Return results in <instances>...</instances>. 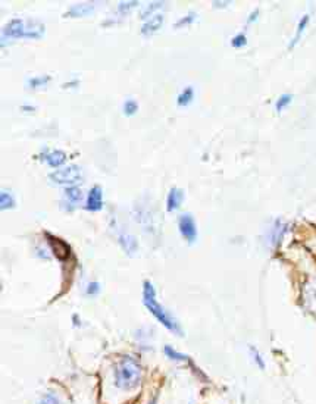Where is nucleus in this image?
<instances>
[{"label": "nucleus", "instance_id": "obj_1", "mask_svg": "<svg viewBox=\"0 0 316 404\" xmlns=\"http://www.w3.org/2000/svg\"><path fill=\"white\" fill-rule=\"evenodd\" d=\"M113 379L116 388L119 390H135L141 382V368L132 357L125 356L115 365Z\"/></svg>", "mask_w": 316, "mask_h": 404}, {"label": "nucleus", "instance_id": "obj_2", "mask_svg": "<svg viewBox=\"0 0 316 404\" xmlns=\"http://www.w3.org/2000/svg\"><path fill=\"white\" fill-rule=\"evenodd\" d=\"M143 301H144V304H146V307L150 310V313L158 319L159 322L162 323L163 326H166L169 331H172L174 334H178V335H181L183 334V331H181V328H180V325H178V322L159 304V301L156 300V291H155V288H153V285L149 282V281H146L144 282V287H143Z\"/></svg>", "mask_w": 316, "mask_h": 404}, {"label": "nucleus", "instance_id": "obj_3", "mask_svg": "<svg viewBox=\"0 0 316 404\" xmlns=\"http://www.w3.org/2000/svg\"><path fill=\"white\" fill-rule=\"evenodd\" d=\"M50 181L59 186H71V184H77L82 180V171L77 165H69L66 168L57 169L49 175Z\"/></svg>", "mask_w": 316, "mask_h": 404}, {"label": "nucleus", "instance_id": "obj_4", "mask_svg": "<svg viewBox=\"0 0 316 404\" xmlns=\"http://www.w3.org/2000/svg\"><path fill=\"white\" fill-rule=\"evenodd\" d=\"M178 226H180V231L183 234L185 240L188 242H193L197 237V229H196V222L193 219V216L190 213H185V215L180 216L178 219Z\"/></svg>", "mask_w": 316, "mask_h": 404}, {"label": "nucleus", "instance_id": "obj_5", "mask_svg": "<svg viewBox=\"0 0 316 404\" xmlns=\"http://www.w3.org/2000/svg\"><path fill=\"white\" fill-rule=\"evenodd\" d=\"M46 237L49 238V240H47V241H49V245H50V248H52L53 254H54L57 259L65 260V259L69 257V245H68L66 242L63 241V240H60V238L53 237L50 234H46Z\"/></svg>", "mask_w": 316, "mask_h": 404}, {"label": "nucleus", "instance_id": "obj_6", "mask_svg": "<svg viewBox=\"0 0 316 404\" xmlns=\"http://www.w3.org/2000/svg\"><path fill=\"white\" fill-rule=\"evenodd\" d=\"M25 24L21 19H12L3 28V38H19L25 37Z\"/></svg>", "mask_w": 316, "mask_h": 404}, {"label": "nucleus", "instance_id": "obj_7", "mask_svg": "<svg viewBox=\"0 0 316 404\" xmlns=\"http://www.w3.org/2000/svg\"><path fill=\"white\" fill-rule=\"evenodd\" d=\"M103 193L100 187H93L88 193V199H87V209L88 210H100L103 206Z\"/></svg>", "mask_w": 316, "mask_h": 404}, {"label": "nucleus", "instance_id": "obj_8", "mask_svg": "<svg viewBox=\"0 0 316 404\" xmlns=\"http://www.w3.org/2000/svg\"><path fill=\"white\" fill-rule=\"evenodd\" d=\"M82 199V193L81 190L77 187H69L63 191V203L69 206V209H72L74 206H77Z\"/></svg>", "mask_w": 316, "mask_h": 404}, {"label": "nucleus", "instance_id": "obj_9", "mask_svg": "<svg viewBox=\"0 0 316 404\" xmlns=\"http://www.w3.org/2000/svg\"><path fill=\"white\" fill-rule=\"evenodd\" d=\"M94 10V4L93 3H77L74 6L69 7V10L66 12V15L69 16H85L88 13H91Z\"/></svg>", "mask_w": 316, "mask_h": 404}, {"label": "nucleus", "instance_id": "obj_10", "mask_svg": "<svg viewBox=\"0 0 316 404\" xmlns=\"http://www.w3.org/2000/svg\"><path fill=\"white\" fill-rule=\"evenodd\" d=\"M162 24H163V16H162V15H153V16L143 25L141 32H143L144 35L153 34V32H156L159 28L162 27Z\"/></svg>", "mask_w": 316, "mask_h": 404}, {"label": "nucleus", "instance_id": "obj_11", "mask_svg": "<svg viewBox=\"0 0 316 404\" xmlns=\"http://www.w3.org/2000/svg\"><path fill=\"white\" fill-rule=\"evenodd\" d=\"M284 226L286 225L281 220H277L275 225L271 228V232H269V244L271 245H277L278 242L281 241V238H283V235L286 232V228Z\"/></svg>", "mask_w": 316, "mask_h": 404}, {"label": "nucleus", "instance_id": "obj_12", "mask_svg": "<svg viewBox=\"0 0 316 404\" xmlns=\"http://www.w3.org/2000/svg\"><path fill=\"white\" fill-rule=\"evenodd\" d=\"M184 199V194L180 189H172L168 196V210H175L180 207L181 202Z\"/></svg>", "mask_w": 316, "mask_h": 404}, {"label": "nucleus", "instance_id": "obj_13", "mask_svg": "<svg viewBox=\"0 0 316 404\" xmlns=\"http://www.w3.org/2000/svg\"><path fill=\"white\" fill-rule=\"evenodd\" d=\"M46 161H47V163H49L52 168H57V166H60V165L65 163V161H66V155H65L63 152H60V150H53V152L46 155Z\"/></svg>", "mask_w": 316, "mask_h": 404}, {"label": "nucleus", "instance_id": "obj_14", "mask_svg": "<svg viewBox=\"0 0 316 404\" xmlns=\"http://www.w3.org/2000/svg\"><path fill=\"white\" fill-rule=\"evenodd\" d=\"M43 32H44V27L38 22H31L29 27H26L25 29V37L26 38H40L43 37Z\"/></svg>", "mask_w": 316, "mask_h": 404}, {"label": "nucleus", "instance_id": "obj_15", "mask_svg": "<svg viewBox=\"0 0 316 404\" xmlns=\"http://www.w3.org/2000/svg\"><path fill=\"white\" fill-rule=\"evenodd\" d=\"M13 206H15V200H13L12 194L7 191H1L0 193V207L4 210V209H12Z\"/></svg>", "mask_w": 316, "mask_h": 404}, {"label": "nucleus", "instance_id": "obj_16", "mask_svg": "<svg viewBox=\"0 0 316 404\" xmlns=\"http://www.w3.org/2000/svg\"><path fill=\"white\" fill-rule=\"evenodd\" d=\"M119 242L122 244V247L127 250V253L130 251V253H132V251H135L137 250V241H135V238L134 237H131V235H121L119 237Z\"/></svg>", "mask_w": 316, "mask_h": 404}, {"label": "nucleus", "instance_id": "obj_17", "mask_svg": "<svg viewBox=\"0 0 316 404\" xmlns=\"http://www.w3.org/2000/svg\"><path fill=\"white\" fill-rule=\"evenodd\" d=\"M193 96H194L193 88H191V87H187L184 91L178 96V105H180V106H187L188 103H191Z\"/></svg>", "mask_w": 316, "mask_h": 404}, {"label": "nucleus", "instance_id": "obj_18", "mask_svg": "<svg viewBox=\"0 0 316 404\" xmlns=\"http://www.w3.org/2000/svg\"><path fill=\"white\" fill-rule=\"evenodd\" d=\"M163 351H165L166 357H169L171 360H175V362H187V356H185V354H181V353L175 351L172 347H169V346H166V347L163 349Z\"/></svg>", "mask_w": 316, "mask_h": 404}, {"label": "nucleus", "instance_id": "obj_19", "mask_svg": "<svg viewBox=\"0 0 316 404\" xmlns=\"http://www.w3.org/2000/svg\"><path fill=\"white\" fill-rule=\"evenodd\" d=\"M308 22H309V16H308V15H305V18H302V21H300V24H299V27H297V34H296L294 40L291 41L290 47L296 46V43H297V41L300 40V37H302V32H303V29L306 28Z\"/></svg>", "mask_w": 316, "mask_h": 404}, {"label": "nucleus", "instance_id": "obj_20", "mask_svg": "<svg viewBox=\"0 0 316 404\" xmlns=\"http://www.w3.org/2000/svg\"><path fill=\"white\" fill-rule=\"evenodd\" d=\"M38 404H62V402H60V399H59L56 394L47 393V394H44V396L40 399Z\"/></svg>", "mask_w": 316, "mask_h": 404}, {"label": "nucleus", "instance_id": "obj_21", "mask_svg": "<svg viewBox=\"0 0 316 404\" xmlns=\"http://www.w3.org/2000/svg\"><path fill=\"white\" fill-rule=\"evenodd\" d=\"M49 81H50V77L41 75V77H35V78H31V80L28 81V84H29V87L35 88V87H41V85L47 84Z\"/></svg>", "mask_w": 316, "mask_h": 404}, {"label": "nucleus", "instance_id": "obj_22", "mask_svg": "<svg viewBox=\"0 0 316 404\" xmlns=\"http://www.w3.org/2000/svg\"><path fill=\"white\" fill-rule=\"evenodd\" d=\"M291 99H293V97H291L290 94H283V96H281V97L277 100V105H275L277 110H278V112H281V110L286 108V106H289V105H290Z\"/></svg>", "mask_w": 316, "mask_h": 404}, {"label": "nucleus", "instance_id": "obj_23", "mask_svg": "<svg viewBox=\"0 0 316 404\" xmlns=\"http://www.w3.org/2000/svg\"><path fill=\"white\" fill-rule=\"evenodd\" d=\"M137 109H138V105H137V102L135 100H131V99H128L125 103H124V113L125 115H134L135 112H137Z\"/></svg>", "mask_w": 316, "mask_h": 404}, {"label": "nucleus", "instance_id": "obj_24", "mask_svg": "<svg viewBox=\"0 0 316 404\" xmlns=\"http://www.w3.org/2000/svg\"><path fill=\"white\" fill-rule=\"evenodd\" d=\"M162 1H156V3H149L144 9H143V12H141V15H143V18H147L150 13H153L156 9H159V7H162Z\"/></svg>", "mask_w": 316, "mask_h": 404}, {"label": "nucleus", "instance_id": "obj_25", "mask_svg": "<svg viewBox=\"0 0 316 404\" xmlns=\"http://www.w3.org/2000/svg\"><path fill=\"white\" fill-rule=\"evenodd\" d=\"M246 43H247V38H246L244 34H238V35H236V37L233 38V41H231V44H233L234 47H237V49L243 47V46H246Z\"/></svg>", "mask_w": 316, "mask_h": 404}, {"label": "nucleus", "instance_id": "obj_26", "mask_svg": "<svg viewBox=\"0 0 316 404\" xmlns=\"http://www.w3.org/2000/svg\"><path fill=\"white\" fill-rule=\"evenodd\" d=\"M137 4H138V1H121L119 6H118V10L119 12H127V10L132 9V7H135Z\"/></svg>", "mask_w": 316, "mask_h": 404}, {"label": "nucleus", "instance_id": "obj_27", "mask_svg": "<svg viewBox=\"0 0 316 404\" xmlns=\"http://www.w3.org/2000/svg\"><path fill=\"white\" fill-rule=\"evenodd\" d=\"M252 354H253V359H255V362L258 363V366H259L261 369H265V362L264 359H262V356H261V353L256 350V349L252 347Z\"/></svg>", "mask_w": 316, "mask_h": 404}, {"label": "nucleus", "instance_id": "obj_28", "mask_svg": "<svg viewBox=\"0 0 316 404\" xmlns=\"http://www.w3.org/2000/svg\"><path fill=\"white\" fill-rule=\"evenodd\" d=\"M99 290H100V287H99V284L97 282H91V284H88V288H87V294H97L99 293Z\"/></svg>", "mask_w": 316, "mask_h": 404}, {"label": "nucleus", "instance_id": "obj_29", "mask_svg": "<svg viewBox=\"0 0 316 404\" xmlns=\"http://www.w3.org/2000/svg\"><path fill=\"white\" fill-rule=\"evenodd\" d=\"M193 19H194V15L191 13V15H188V18H183V19L177 24V27H180V25H183V24H190Z\"/></svg>", "mask_w": 316, "mask_h": 404}, {"label": "nucleus", "instance_id": "obj_30", "mask_svg": "<svg viewBox=\"0 0 316 404\" xmlns=\"http://www.w3.org/2000/svg\"><path fill=\"white\" fill-rule=\"evenodd\" d=\"M256 15H258V10H255V12L252 13V16L249 18V22H252V21H255V19H256Z\"/></svg>", "mask_w": 316, "mask_h": 404}]
</instances>
